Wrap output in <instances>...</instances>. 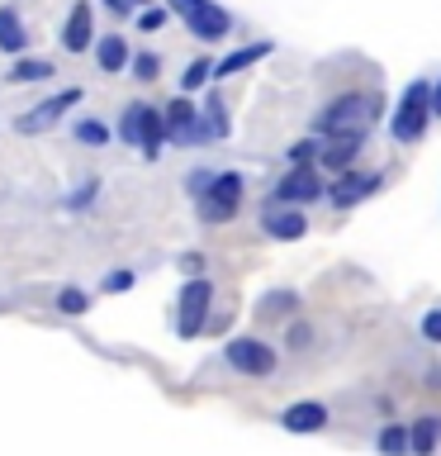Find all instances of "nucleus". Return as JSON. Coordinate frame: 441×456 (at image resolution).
Wrapping results in <instances>:
<instances>
[{
	"label": "nucleus",
	"mask_w": 441,
	"mask_h": 456,
	"mask_svg": "<svg viewBox=\"0 0 441 456\" xmlns=\"http://www.w3.org/2000/svg\"><path fill=\"white\" fill-rule=\"evenodd\" d=\"M91 34H95V10H91V0H76L71 14H67V28H62V48L85 53L91 48Z\"/></svg>",
	"instance_id": "9"
},
{
	"label": "nucleus",
	"mask_w": 441,
	"mask_h": 456,
	"mask_svg": "<svg viewBox=\"0 0 441 456\" xmlns=\"http://www.w3.org/2000/svg\"><path fill=\"white\" fill-rule=\"evenodd\" d=\"M180 266L190 271V276H199V271H204V256H195V252H190V256H180Z\"/></svg>",
	"instance_id": "33"
},
{
	"label": "nucleus",
	"mask_w": 441,
	"mask_h": 456,
	"mask_svg": "<svg viewBox=\"0 0 441 456\" xmlns=\"http://www.w3.org/2000/svg\"><path fill=\"white\" fill-rule=\"evenodd\" d=\"M48 77H57V71H52V62H38V57H20V62L10 67V81H20V86L48 81Z\"/></svg>",
	"instance_id": "19"
},
{
	"label": "nucleus",
	"mask_w": 441,
	"mask_h": 456,
	"mask_svg": "<svg viewBox=\"0 0 441 456\" xmlns=\"http://www.w3.org/2000/svg\"><path fill=\"white\" fill-rule=\"evenodd\" d=\"M133 71H138V81H152V77H156V57H152V53H142L138 62H133Z\"/></svg>",
	"instance_id": "30"
},
{
	"label": "nucleus",
	"mask_w": 441,
	"mask_h": 456,
	"mask_svg": "<svg viewBox=\"0 0 441 456\" xmlns=\"http://www.w3.org/2000/svg\"><path fill=\"white\" fill-rule=\"evenodd\" d=\"M213 71H219V62H209V57H199V62H190L185 67V77H180V91H199Z\"/></svg>",
	"instance_id": "22"
},
{
	"label": "nucleus",
	"mask_w": 441,
	"mask_h": 456,
	"mask_svg": "<svg viewBox=\"0 0 441 456\" xmlns=\"http://www.w3.org/2000/svg\"><path fill=\"white\" fill-rule=\"evenodd\" d=\"M356 148H361V134H351V138H337V148H327V152H323V167H333V171H347Z\"/></svg>",
	"instance_id": "21"
},
{
	"label": "nucleus",
	"mask_w": 441,
	"mask_h": 456,
	"mask_svg": "<svg viewBox=\"0 0 441 456\" xmlns=\"http://www.w3.org/2000/svg\"><path fill=\"white\" fill-rule=\"evenodd\" d=\"M261 228L270 238H280V242H299L309 233V224H304V214H294V209H266L261 214Z\"/></svg>",
	"instance_id": "11"
},
{
	"label": "nucleus",
	"mask_w": 441,
	"mask_h": 456,
	"mask_svg": "<svg viewBox=\"0 0 441 456\" xmlns=\"http://www.w3.org/2000/svg\"><path fill=\"white\" fill-rule=\"evenodd\" d=\"M95 191H100V185H95V181H85L81 191H76V195L67 200V209H85V205H91V200H95Z\"/></svg>",
	"instance_id": "28"
},
{
	"label": "nucleus",
	"mask_w": 441,
	"mask_h": 456,
	"mask_svg": "<svg viewBox=\"0 0 441 456\" xmlns=\"http://www.w3.org/2000/svg\"><path fill=\"white\" fill-rule=\"evenodd\" d=\"M380 456H413V437L398 423L380 428Z\"/></svg>",
	"instance_id": "20"
},
{
	"label": "nucleus",
	"mask_w": 441,
	"mask_h": 456,
	"mask_svg": "<svg viewBox=\"0 0 441 456\" xmlns=\"http://www.w3.org/2000/svg\"><path fill=\"white\" fill-rule=\"evenodd\" d=\"M195 124H199V110L190 105V100H171V105H166V138L190 142L195 138Z\"/></svg>",
	"instance_id": "13"
},
{
	"label": "nucleus",
	"mask_w": 441,
	"mask_h": 456,
	"mask_svg": "<svg viewBox=\"0 0 441 456\" xmlns=\"http://www.w3.org/2000/svg\"><path fill=\"white\" fill-rule=\"evenodd\" d=\"M209 299H213V285L204 276H195L190 285L180 290V338H195L204 328V314H209Z\"/></svg>",
	"instance_id": "5"
},
{
	"label": "nucleus",
	"mask_w": 441,
	"mask_h": 456,
	"mask_svg": "<svg viewBox=\"0 0 441 456\" xmlns=\"http://www.w3.org/2000/svg\"><path fill=\"white\" fill-rule=\"evenodd\" d=\"M76 138H81V142H91V148H100V142L109 138V128L100 124V119H81V124H76Z\"/></svg>",
	"instance_id": "24"
},
{
	"label": "nucleus",
	"mask_w": 441,
	"mask_h": 456,
	"mask_svg": "<svg viewBox=\"0 0 441 456\" xmlns=\"http://www.w3.org/2000/svg\"><path fill=\"white\" fill-rule=\"evenodd\" d=\"M105 5L114 10V14H133V10H142L148 0H105Z\"/></svg>",
	"instance_id": "32"
},
{
	"label": "nucleus",
	"mask_w": 441,
	"mask_h": 456,
	"mask_svg": "<svg viewBox=\"0 0 441 456\" xmlns=\"http://www.w3.org/2000/svg\"><path fill=\"white\" fill-rule=\"evenodd\" d=\"M209 124H213V134H219V138H228V114H223L219 95H209Z\"/></svg>",
	"instance_id": "26"
},
{
	"label": "nucleus",
	"mask_w": 441,
	"mask_h": 456,
	"mask_svg": "<svg viewBox=\"0 0 441 456\" xmlns=\"http://www.w3.org/2000/svg\"><path fill=\"white\" fill-rule=\"evenodd\" d=\"M228 362H233L242 376H270V370H276V352L256 338H233L228 342Z\"/></svg>",
	"instance_id": "6"
},
{
	"label": "nucleus",
	"mask_w": 441,
	"mask_h": 456,
	"mask_svg": "<svg viewBox=\"0 0 441 456\" xmlns=\"http://www.w3.org/2000/svg\"><path fill=\"white\" fill-rule=\"evenodd\" d=\"M318 195H323V181L309 162H299L290 176H280V185H276V205H299V200H318Z\"/></svg>",
	"instance_id": "8"
},
{
	"label": "nucleus",
	"mask_w": 441,
	"mask_h": 456,
	"mask_svg": "<svg viewBox=\"0 0 441 456\" xmlns=\"http://www.w3.org/2000/svg\"><path fill=\"white\" fill-rule=\"evenodd\" d=\"M133 271H109V276L105 281H100V290H105V295H119V290H133Z\"/></svg>",
	"instance_id": "25"
},
{
	"label": "nucleus",
	"mask_w": 441,
	"mask_h": 456,
	"mask_svg": "<svg viewBox=\"0 0 441 456\" xmlns=\"http://www.w3.org/2000/svg\"><path fill=\"white\" fill-rule=\"evenodd\" d=\"M422 338H427V342H441V309H432V314L422 319Z\"/></svg>",
	"instance_id": "29"
},
{
	"label": "nucleus",
	"mask_w": 441,
	"mask_h": 456,
	"mask_svg": "<svg viewBox=\"0 0 441 456\" xmlns=\"http://www.w3.org/2000/svg\"><path fill=\"white\" fill-rule=\"evenodd\" d=\"M148 114H152V105H128L124 119H119V138H124V142H138V148H142V134H148Z\"/></svg>",
	"instance_id": "18"
},
{
	"label": "nucleus",
	"mask_w": 441,
	"mask_h": 456,
	"mask_svg": "<svg viewBox=\"0 0 441 456\" xmlns=\"http://www.w3.org/2000/svg\"><path fill=\"white\" fill-rule=\"evenodd\" d=\"M432 119H441V81L432 86Z\"/></svg>",
	"instance_id": "36"
},
{
	"label": "nucleus",
	"mask_w": 441,
	"mask_h": 456,
	"mask_svg": "<svg viewBox=\"0 0 441 456\" xmlns=\"http://www.w3.org/2000/svg\"><path fill=\"white\" fill-rule=\"evenodd\" d=\"M408 437H413V456H432L441 447V413H422V419L408 428Z\"/></svg>",
	"instance_id": "14"
},
{
	"label": "nucleus",
	"mask_w": 441,
	"mask_h": 456,
	"mask_svg": "<svg viewBox=\"0 0 441 456\" xmlns=\"http://www.w3.org/2000/svg\"><path fill=\"white\" fill-rule=\"evenodd\" d=\"M166 24V10H138V28H142V34H152V28H162Z\"/></svg>",
	"instance_id": "27"
},
{
	"label": "nucleus",
	"mask_w": 441,
	"mask_h": 456,
	"mask_svg": "<svg viewBox=\"0 0 441 456\" xmlns=\"http://www.w3.org/2000/svg\"><path fill=\"white\" fill-rule=\"evenodd\" d=\"M290 347H309V328H294V333H290Z\"/></svg>",
	"instance_id": "35"
},
{
	"label": "nucleus",
	"mask_w": 441,
	"mask_h": 456,
	"mask_svg": "<svg viewBox=\"0 0 441 456\" xmlns=\"http://www.w3.org/2000/svg\"><path fill=\"white\" fill-rule=\"evenodd\" d=\"M24 43H28V34H24L20 14L0 10V53H24Z\"/></svg>",
	"instance_id": "17"
},
{
	"label": "nucleus",
	"mask_w": 441,
	"mask_h": 456,
	"mask_svg": "<svg viewBox=\"0 0 441 456\" xmlns=\"http://www.w3.org/2000/svg\"><path fill=\"white\" fill-rule=\"evenodd\" d=\"M95 62H100V71H124V67H128V43H124L119 34L100 38V43H95Z\"/></svg>",
	"instance_id": "15"
},
{
	"label": "nucleus",
	"mask_w": 441,
	"mask_h": 456,
	"mask_svg": "<svg viewBox=\"0 0 441 456\" xmlns=\"http://www.w3.org/2000/svg\"><path fill=\"white\" fill-rule=\"evenodd\" d=\"M370 110H375V100H365V95H341V100H333V105L318 114V119H313V134H323V138H351V134H365Z\"/></svg>",
	"instance_id": "2"
},
{
	"label": "nucleus",
	"mask_w": 441,
	"mask_h": 456,
	"mask_svg": "<svg viewBox=\"0 0 441 456\" xmlns=\"http://www.w3.org/2000/svg\"><path fill=\"white\" fill-rule=\"evenodd\" d=\"M370 191H380V176H351V171H347V176L327 191V200H333L337 209H351V205H361Z\"/></svg>",
	"instance_id": "12"
},
{
	"label": "nucleus",
	"mask_w": 441,
	"mask_h": 456,
	"mask_svg": "<svg viewBox=\"0 0 441 456\" xmlns=\"http://www.w3.org/2000/svg\"><path fill=\"white\" fill-rule=\"evenodd\" d=\"M313 152H318V142H294V148H290V162L299 167V162H309Z\"/></svg>",
	"instance_id": "31"
},
{
	"label": "nucleus",
	"mask_w": 441,
	"mask_h": 456,
	"mask_svg": "<svg viewBox=\"0 0 441 456\" xmlns=\"http://www.w3.org/2000/svg\"><path fill=\"white\" fill-rule=\"evenodd\" d=\"M71 105H81V91H76V86H71V91H62V95H52V100H43V105H34L14 128H20V134H43V128H52Z\"/></svg>",
	"instance_id": "7"
},
{
	"label": "nucleus",
	"mask_w": 441,
	"mask_h": 456,
	"mask_svg": "<svg viewBox=\"0 0 441 456\" xmlns=\"http://www.w3.org/2000/svg\"><path fill=\"white\" fill-rule=\"evenodd\" d=\"M280 428L285 433H323L327 428V404H318V399H299V404H290L280 413Z\"/></svg>",
	"instance_id": "10"
},
{
	"label": "nucleus",
	"mask_w": 441,
	"mask_h": 456,
	"mask_svg": "<svg viewBox=\"0 0 441 456\" xmlns=\"http://www.w3.org/2000/svg\"><path fill=\"white\" fill-rule=\"evenodd\" d=\"M57 309H62V314H85V309H91V299H85V290H76V285H67V290L57 295Z\"/></svg>",
	"instance_id": "23"
},
{
	"label": "nucleus",
	"mask_w": 441,
	"mask_h": 456,
	"mask_svg": "<svg viewBox=\"0 0 441 456\" xmlns=\"http://www.w3.org/2000/svg\"><path fill=\"white\" fill-rule=\"evenodd\" d=\"M270 53V43H247V48H237V53H228L223 62H219V71H213V77H237L242 67H252L256 57H266Z\"/></svg>",
	"instance_id": "16"
},
{
	"label": "nucleus",
	"mask_w": 441,
	"mask_h": 456,
	"mask_svg": "<svg viewBox=\"0 0 441 456\" xmlns=\"http://www.w3.org/2000/svg\"><path fill=\"white\" fill-rule=\"evenodd\" d=\"M237 200H242V176H237V171H223V176H213V181H209L199 214H204L209 224H223V219H233Z\"/></svg>",
	"instance_id": "4"
},
{
	"label": "nucleus",
	"mask_w": 441,
	"mask_h": 456,
	"mask_svg": "<svg viewBox=\"0 0 441 456\" xmlns=\"http://www.w3.org/2000/svg\"><path fill=\"white\" fill-rule=\"evenodd\" d=\"M266 305H270V309H290V305H294V295H290V290H280V295H270Z\"/></svg>",
	"instance_id": "34"
},
{
	"label": "nucleus",
	"mask_w": 441,
	"mask_h": 456,
	"mask_svg": "<svg viewBox=\"0 0 441 456\" xmlns=\"http://www.w3.org/2000/svg\"><path fill=\"white\" fill-rule=\"evenodd\" d=\"M427 119H432V81H413L394 105V119H389V134L394 142H418Z\"/></svg>",
	"instance_id": "1"
},
{
	"label": "nucleus",
	"mask_w": 441,
	"mask_h": 456,
	"mask_svg": "<svg viewBox=\"0 0 441 456\" xmlns=\"http://www.w3.org/2000/svg\"><path fill=\"white\" fill-rule=\"evenodd\" d=\"M171 10L180 14L185 24H190V34L195 38H223L228 28H233V14H228L223 5H213V0H166Z\"/></svg>",
	"instance_id": "3"
}]
</instances>
